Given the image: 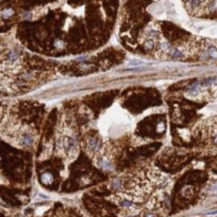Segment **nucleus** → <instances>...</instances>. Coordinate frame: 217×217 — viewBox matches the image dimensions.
I'll return each instance as SVG.
<instances>
[{"instance_id": "nucleus-1", "label": "nucleus", "mask_w": 217, "mask_h": 217, "mask_svg": "<svg viewBox=\"0 0 217 217\" xmlns=\"http://www.w3.org/2000/svg\"><path fill=\"white\" fill-rule=\"evenodd\" d=\"M87 152L90 155L93 156H102V151H103V146H102L101 142L98 141L95 138H90L87 140V146H86Z\"/></svg>"}, {"instance_id": "nucleus-2", "label": "nucleus", "mask_w": 217, "mask_h": 217, "mask_svg": "<svg viewBox=\"0 0 217 217\" xmlns=\"http://www.w3.org/2000/svg\"><path fill=\"white\" fill-rule=\"evenodd\" d=\"M12 13H13V11H12L11 9H5V10L2 12V15L4 18H7L9 16H11Z\"/></svg>"}, {"instance_id": "nucleus-3", "label": "nucleus", "mask_w": 217, "mask_h": 217, "mask_svg": "<svg viewBox=\"0 0 217 217\" xmlns=\"http://www.w3.org/2000/svg\"><path fill=\"white\" fill-rule=\"evenodd\" d=\"M42 181H43L45 184L50 183V181H51V175H49V174H44L43 176H42Z\"/></svg>"}, {"instance_id": "nucleus-4", "label": "nucleus", "mask_w": 217, "mask_h": 217, "mask_svg": "<svg viewBox=\"0 0 217 217\" xmlns=\"http://www.w3.org/2000/svg\"><path fill=\"white\" fill-rule=\"evenodd\" d=\"M145 217H155V214H153L151 212H147L145 214Z\"/></svg>"}]
</instances>
